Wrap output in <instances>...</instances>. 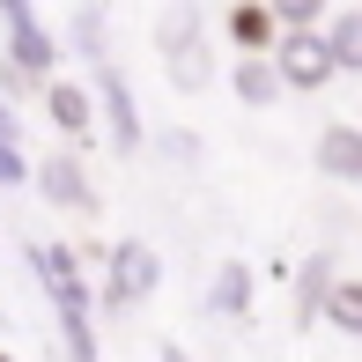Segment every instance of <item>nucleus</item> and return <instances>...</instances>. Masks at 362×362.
I'll return each mask as SVG.
<instances>
[{
  "label": "nucleus",
  "instance_id": "nucleus-1",
  "mask_svg": "<svg viewBox=\"0 0 362 362\" xmlns=\"http://www.w3.org/2000/svg\"><path fill=\"white\" fill-rule=\"evenodd\" d=\"M37 274H45V296L59 310V333H67V362H96V296H89V274H81V252L74 244H37Z\"/></svg>",
  "mask_w": 362,
  "mask_h": 362
},
{
  "label": "nucleus",
  "instance_id": "nucleus-2",
  "mask_svg": "<svg viewBox=\"0 0 362 362\" xmlns=\"http://www.w3.org/2000/svg\"><path fill=\"white\" fill-rule=\"evenodd\" d=\"M0 37H8V52H0V81L8 89H45L59 67V37L45 30V15L30 8V0H8L0 8Z\"/></svg>",
  "mask_w": 362,
  "mask_h": 362
},
{
  "label": "nucleus",
  "instance_id": "nucleus-3",
  "mask_svg": "<svg viewBox=\"0 0 362 362\" xmlns=\"http://www.w3.org/2000/svg\"><path fill=\"white\" fill-rule=\"evenodd\" d=\"M156 288H163V259H156V244L119 237V244L104 252V296H96V303H104L111 318H126V310H141Z\"/></svg>",
  "mask_w": 362,
  "mask_h": 362
},
{
  "label": "nucleus",
  "instance_id": "nucleus-4",
  "mask_svg": "<svg viewBox=\"0 0 362 362\" xmlns=\"http://www.w3.org/2000/svg\"><path fill=\"white\" fill-rule=\"evenodd\" d=\"M274 74H281V89H325L333 81V52H325L318 30H281V45H274Z\"/></svg>",
  "mask_w": 362,
  "mask_h": 362
},
{
  "label": "nucleus",
  "instance_id": "nucleus-5",
  "mask_svg": "<svg viewBox=\"0 0 362 362\" xmlns=\"http://www.w3.org/2000/svg\"><path fill=\"white\" fill-rule=\"evenodd\" d=\"M30 185H37L52 207H74V215H96V207H104V200H96V185H89V170H81V156H67V148L30 163Z\"/></svg>",
  "mask_w": 362,
  "mask_h": 362
},
{
  "label": "nucleus",
  "instance_id": "nucleus-6",
  "mask_svg": "<svg viewBox=\"0 0 362 362\" xmlns=\"http://www.w3.org/2000/svg\"><path fill=\"white\" fill-rule=\"evenodd\" d=\"M222 37L237 45V59H274V45H281V15H274L267 0H237V8L222 15Z\"/></svg>",
  "mask_w": 362,
  "mask_h": 362
},
{
  "label": "nucleus",
  "instance_id": "nucleus-7",
  "mask_svg": "<svg viewBox=\"0 0 362 362\" xmlns=\"http://www.w3.org/2000/svg\"><path fill=\"white\" fill-rule=\"evenodd\" d=\"M96 104H104V119H111L119 156H141V111H134V89H126V74L111 67V59H96Z\"/></svg>",
  "mask_w": 362,
  "mask_h": 362
},
{
  "label": "nucleus",
  "instance_id": "nucleus-8",
  "mask_svg": "<svg viewBox=\"0 0 362 362\" xmlns=\"http://www.w3.org/2000/svg\"><path fill=\"white\" fill-rule=\"evenodd\" d=\"M45 119L59 126V141L89 148L96 141V96L81 89V81H45Z\"/></svg>",
  "mask_w": 362,
  "mask_h": 362
},
{
  "label": "nucleus",
  "instance_id": "nucleus-9",
  "mask_svg": "<svg viewBox=\"0 0 362 362\" xmlns=\"http://www.w3.org/2000/svg\"><path fill=\"white\" fill-rule=\"evenodd\" d=\"M318 170L333 177V185H362V126L355 119H333L318 134Z\"/></svg>",
  "mask_w": 362,
  "mask_h": 362
},
{
  "label": "nucleus",
  "instance_id": "nucleus-10",
  "mask_svg": "<svg viewBox=\"0 0 362 362\" xmlns=\"http://www.w3.org/2000/svg\"><path fill=\"white\" fill-rule=\"evenodd\" d=\"M252 296H259L252 267H244V259H222L215 288H207V310H215V318H252Z\"/></svg>",
  "mask_w": 362,
  "mask_h": 362
},
{
  "label": "nucleus",
  "instance_id": "nucleus-11",
  "mask_svg": "<svg viewBox=\"0 0 362 362\" xmlns=\"http://www.w3.org/2000/svg\"><path fill=\"white\" fill-rule=\"evenodd\" d=\"M163 67H170V81H177V89H200V81H207V45L200 37H192V23L185 30H163Z\"/></svg>",
  "mask_w": 362,
  "mask_h": 362
},
{
  "label": "nucleus",
  "instance_id": "nucleus-12",
  "mask_svg": "<svg viewBox=\"0 0 362 362\" xmlns=\"http://www.w3.org/2000/svg\"><path fill=\"white\" fill-rule=\"evenodd\" d=\"M325 52H333V74H362V8H340L325 15Z\"/></svg>",
  "mask_w": 362,
  "mask_h": 362
},
{
  "label": "nucleus",
  "instance_id": "nucleus-13",
  "mask_svg": "<svg viewBox=\"0 0 362 362\" xmlns=\"http://www.w3.org/2000/svg\"><path fill=\"white\" fill-rule=\"evenodd\" d=\"M229 89H237V104H252V111H267V104H281V74H274V59H237L229 67Z\"/></svg>",
  "mask_w": 362,
  "mask_h": 362
},
{
  "label": "nucleus",
  "instance_id": "nucleus-14",
  "mask_svg": "<svg viewBox=\"0 0 362 362\" xmlns=\"http://www.w3.org/2000/svg\"><path fill=\"white\" fill-rule=\"evenodd\" d=\"M333 333L362 340V274H333V288H325V310H318Z\"/></svg>",
  "mask_w": 362,
  "mask_h": 362
},
{
  "label": "nucleus",
  "instance_id": "nucleus-15",
  "mask_svg": "<svg viewBox=\"0 0 362 362\" xmlns=\"http://www.w3.org/2000/svg\"><path fill=\"white\" fill-rule=\"evenodd\" d=\"M325 288H333V259H325V252H310V259H303V274H296V333H303V325H318Z\"/></svg>",
  "mask_w": 362,
  "mask_h": 362
},
{
  "label": "nucleus",
  "instance_id": "nucleus-16",
  "mask_svg": "<svg viewBox=\"0 0 362 362\" xmlns=\"http://www.w3.org/2000/svg\"><path fill=\"white\" fill-rule=\"evenodd\" d=\"M30 185V148H23V126H15V104L0 96V192Z\"/></svg>",
  "mask_w": 362,
  "mask_h": 362
},
{
  "label": "nucleus",
  "instance_id": "nucleus-17",
  "mask_svg": "<svg viewBox=\"0 0 362 362\" xmlns=\"http://www.w3.org/2000/svg\"><path fill=\"white\" fill-rule=\"evenodd\" d=\"M156 362H192V355L177 348V340H163V348H156Z\"/></svg>",
  "mask_w": 362,
  "mask_h": 362
},
{
  "label": "nucleus",
  "instance_id": "nucleus-18",
  "mask_svg": "<svg viewBox=\"0 0 362 362\" xmlns=\"http://www.w3.org/2000/svg\"><path fill=\"white\" fill-rule=\"evenodd\" d=\"M0 362H15V355H8V348H0Z\"/></svg>",
  "mask_w": 362,
  "mask_h": 362
},
{
  "label": "nucleus",
  "instance_id": "nucleus-19",
  "mask_svg": "<svg viewBox=\"0 0 362 362\" xmlns=\"http://www.w3.org/2000/svg\"><path fill=\"white\" fill-rule=\"evenodd\" d=\"M355 126H362V119H355Z\"/></svg>",
  "mask_w": 362,
  "mask_h": 362
}]
</instances>
